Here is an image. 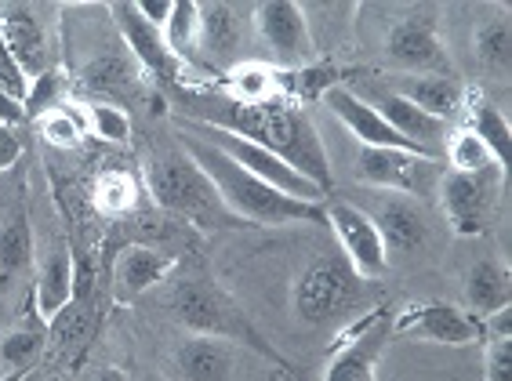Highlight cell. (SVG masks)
<instances>
[{
    "mask_svg": "<svg viewBox=\"0 0 512 381\" xmlns=\"http://www.w3.org/2000/svg\"><path fill=\"white\" fill-rule=\"evenodd\" d=\"M204 124H215L222 131L255 142V146L269 149L273 157H280L284 164H291L302 178H309L324 196H331V160H327L324 138L313 127V120L306 117V109L295 102H233L222 106L215 113H207Z\"/></svg>",
    "mask_w": 512,
    "mask_h": 381,
    "instance_id": "obj_1",
    "label": "cell"
},
{
    "mask_svg": "<svg viewBox=\"0 0 512 381\" xmlns=\"http://www.w3.org/2000/svg\"><path fill=\"white\" fill-rule=\"evenodd\" d=\"M378 294H382L378 280H364L338 247H327L313 254L291 280V313L306 327L345 331L349 323L364 320L371 309L382 305Z\"/></svg>",
    "mask_w": 512,
    "mask_h": 381,
    "instance_id": "obj_2",
    "label": "cell"
},
{
    "mask_svg": "<svg viewBox=\"0 0 512 381\" xmlns=\"http://www.w3.org/2000/svg\"><path fill=\"white\" fill-rule=\"evenodd\" d=\"M175 142L189 153V160L211 178L215 193L222 196V204L247 225H298V222H324L320 204H306L295 196L280 193V189L266 186L262 178H255L251 171L229 160L222 149H215L211 142H204L193 131L178 127Z\"/></svg>",
    "mask_w": 512,
    "mask_h": 381,
    "instance_id": "obj_3",
    "label": "cell"
},
{
    "mask_svg": "<svg viewBox=\"0 0 512 381\" xmlns=\"http://www.w3.org/2000/svg\"><path fill=\"white\" fill-rule=\"evenodd\" d=\"M149 200L168 211L175 218H186L189 225H197L204 233H226V229H251L240 222L222 196L215 193L211 178L200 171L182 146H157L146 160V175H142Z\"/></svg>",
    "mask_w": 512,
    "mask_h": 381,
    "instance_id": "obj_4",
    "label": "cell"
},
{
    "mask_svg": "<svg viewBox=\"0 0 512 381\" xmlns=\"http://www.w3.org/2000/svg\"><path fill=\"white\" fill-rule=\"evenodd\" d=\"M171 313H175V320L182 323L189 334L222 338V342H233L247 352H258V356H266L269 363L291 371V363L266 342V334L258 331L255 323H251V316L233 302V294L222 291L207 273H189L178 280L175 294H171Z\"/></svg>",
    "mask_w": 512,
    "mask_h": 381,
    "instance_id": "obj_5",
    "label": "cell"
},
{
    "mask_svg": "<svg viewBox=\"0 0 512 381\" xmlns=\"http://www.w3.org/2000/svg\"><path fill=\"white\" fill-rule=\"evenodd\" d=\"M182 131H193V135H200L204 142H211L215 149H222L229 160H237L244 171H251L255 178H262L266 186L280 189V193L295 196V200H306V204H320L324 200V193L309 182V178H302L291 164H284L280 157H273L269 149L255 146V142H247V138L233 135V131H222V127L215 124H204V120H193V117H182Z\"/></svg>",
    "mask_w": 512,
    "mask_h": 381,
    "instance_id": "obj_6",
    "label": "cell"
},
{
    "mask_svg": "<svg viewBox=\"0 0 512 381\" xmlns=\"http://www.w3.org/2000/svg\"><path fill=\"white\" fill-rule=\"evenodd\" d=\"M444 171V160L422 157V153H404V149L360 146V157H356V178L364 186L382 189V193L411 196V200L436 196Z\"/></svg>",
    "mask_w": 512,
    "mask_h": 381,
    "instance_id": "obj_7",
    "label": "cell"
},
{
    "mask_svg": "<svg viewBox=\"0 0 512 381\" xmlns=\"http://www.w3.org/2000/svg\"><path fill=\"white\" fill-rule=\"evenodd\" d=\"M393 338V305L382 302L364 320L349 323L331 349L324 381H378V360Z\"/></svg>",
    "mask_w": 512,
    "mask_h": 381,
    "instance_id": "obj_8",
    "label": "cell"
},
{
    "mask_svg": "<svg viewBox=\"0 0 512 381\" xmlns=\"http://www.w3.org/2000/svg\"><path fill=\"white\" fill-rule=\"evenodd\" d=\"M320 211H324V222L335 236V247L345 254V262L364 280H382L389 269V254H385L382 233H378L371 211L349 204V200H338V196H324Z\"/></svg>",
    "mask_w": 512,
    "mask_h": 381,
    "instance_id": "obj_9",
    "label": "cell"
},
{
    "mask_svg": "<svg viewBox=\"0 0 512 381\" xmlns=\"http://www.w3.org/2000/svg\"><path fill=\"white\" fill-rule=\"evenodd\" d=\"M505 182L502 167H487L476 175H462V171H444L440 178V211H444L447 225L458 236H480L494 218V204H498V189Z\"/></svg>",
    "mask_w": 512,
    "mask_h": 381,
    "instance_id": "obj_10",
    "label": "cell"
},
{
    "mask_svg": "<svg viewBox=\"0 0 512 381\" xmlns=\"http://www.w3.org/2000/svg\"><path fill=\"white\" fill-rule=\"evenodd\" d=\"M393 338H411V342L429 345H480L483 327L465 305L454 302H418L393 313Z\"/></svg>",
    "mask_w": 512,
    "mask_h": 381,
    "instance_id": "obj_11",
    "label": "cell"
},
{
    "mask_svg": "<svg viewBox=\"0 0 512 381\" xmlns=\"http://www.w3.org/2000/svg\"><path fill=\"white\" fill-rule=\"evenodd\" d=\"M255 30L266 40L276 69H302L320 59V44L309 26V15L302 4H258Z\"/></svg>",
    "mask_w": 512,
    "mask_h": 381,
    "instance_id": "obj_12",
    "label": "cell"
},
{
    "mask_svg": "<svg viewBox=\"0 0 512 381\" xmlns=\"http://www.w3.org/2000/svg\"><path fill=\"white\" fill-rule=\"evenodd\" d=\"M109 19H113V30H117V37L124 40V48L131 51L135 66H142L149 77H157L160 84H178L182 62L171 55L164 33L142 19V11H138L135 0L109 4Z\"/></svg>",
    "mask_w": 512,
    "mask_h": 381,
    "instance_id": "obj_13",
    "label": "cell"
},
{
    "mask_svg": "<svg viewBox=\"0 0 512 381\" xmlns=\"http://www.w3.org/2000/svg\"><path fill=\"white\" fill-rule=\"evenodd\" d=\"M240 345L207 338V334H182L168 349V381H233Z\"/></svg>",
    "mask_w": 512,
    "mask_h": 381,
    "instance_id": "obj_14",
    "label": "cell"
},
{
    "mask_svg": "<svg viewBox=\"0 0 512 381\" xmlns=\"http://www.w3.org/2000/svg\"><path fill=\"white\" fill-rule=\"evenodd\" d=\"M385 59L404 73H444L447 77V51L429 15H407L396 22L385 33Z\"/></svg>",
    "mask_w": 512,
    "mask_h": 381,
    "instance_id": "obj_15",
    "label": "cell"
},
{
    "mask_svg": "<svg viewBox=\"0 0 512 381\" xmlns=\"http://www.w3.org/2000/svg\"><path fill=\"white\" fill-rule=\"evenodd\" d=\"M371 218H375L378 233H382L389 262H393V258H414V254H422L425 247H429V240H433L429 218H425L422 204L411 200V196L382 193Z\"/></svg>",
    "mask_w": 512,
    "mask_h": 381,
    "instance_id": "obj_16",
    "label": "cell"
},
{
    "mask_svg": "<svg viewBox=\"0 0 512 381\" xmlns=\"http://www.w3.org/2000/svg\"><path fill=\"white\" fill-rule=\"evenodd\" d=\"M0 48L19 62V69L30 80L44 77L51 66V40L44 22L26 4H0Z\"/></svg>",
    "mask_w": 512,
    "mask_h": 381,
    "instance_id": "obj_17",
    "label": "cell"
},
{
    "mask_svg": "<svg viewBox=\"0 0 512 381\" xmlns=\"http://www.w3.org/2000/svg\"><path fill=\"white\" fill-rule=\"evenodd\" d=\"M171 273H175V258L171 254L131 240L113 258V302L117 305L138 302L146 291L164 284Z\"/></svg>",
    "mask_w": 512,
    "mask_h": 381,
    "instance_id": "obj_18",
    "label": "cell"
},
{
    "mask_svg": "<svg viewBox=\"0 0 512 381\" xmlns=\"http://www.w3.org/2000/svg\"><path fill=\"white\" fill-rule=\"evenodd\" d=\"M73 273H77V251L69 244V236L59 233L33 273V309L44 323H51L66 309L73 294Z\"/></svg>",
    "mask_w": 512,
    "mask_h": 381,
    "instance_id": "obj_19",
    "label": "cell"
},
{
    "mask_svg": "<svg viewBox=\"0 0 512 381\" xmlns=\"http://www.w3.org/2000/svg\"><path fill=\"white\" fill-rule=\"evenodd\" d=\"M324 106L342 120V127H349L356 138H360V146H371V149H404V153H418V149L407 142L404 135H396L393 127L385 124L382 113L371 106V98L356 95L349 88H331L324 95ZM425 157V153H422Z\"/></svg>",
    "mask_w": 512,
    "mask_h": 381,
    "instance_id": "obj_20",
    "label": "cell"
},
{
    "mask_svg": "<svg viewBox=\"0 0 512 381\" xmlns=\"http://www.w3.org/2000/svg\"><path fill=\"white\" fill-rule=\"evenodd\" d=\"M371 106H375L378 113H382L385 124L393 127L396 135H404L418 153H425V157H433V160H444V146H447V138H451V124L422 113V109L411 106V102L400 98L396 91H382Z\"/></svg>",
    "mask_w": 512,
    "mask_h": 381,
    "instance_id": "obj_21",
    "label": "cell"
},
{
    "mask_svg": "<svg viewBox=\"0 0 512 381\" xmlns=\"http://www.w3.org/2000/svg\"><path fill=\"white\" fill-rule=\"evenodd\" d=\"M396 95L407 98L411 106H418L429 117L451 124L458 113H465L469 91L458 80L444 77V73H404V77L396 80Z\"/></svg>",
    "mask_w": 512,
    "mask_h": 381,
    "instance_id": "obj_22",
    "label": "cell"
},
{
    "mask_svg": "<svg viewBox=\"0 0 512 381\" xmlns=\"http://www.w3.org/2000/svg\"><path fill=\"white\" fill-rule=\"evenodd\" d=\"M465 309L483 320V316L498 313L512 302V273L509 265L498 262V258H476L465 273Z\"/></svg>",
    "mask_w": 512,
    "mask_h": 381,
    "instance_id": "obj_23",
    "label": "cell"
},
{
    "mask_svg": "<svg viewBox=\"0 0 512 381\" xmlns=\"http://www.w3.org/2000/svg\"><path fill=\"white\" fill-rule=\"evenodd\" d=\"M30 265H33L30 211L19 200V204L11 207V215L0 222V298L30 273Z\"/></svg>",
    "mask_w": 512,
    "mask_h": 381,
    "instance_id": "obj_24",
    "label": "cell"
},
{
    "mask_svg": "<svg viewBox=\"0 0 512 381\" xmlns=\"http://www.w3.org/2000/svg\"><path fill=\"white\" fill-rule=\"evenodd\" d=\"M240 48V15L229 4H200V51L218 66H229V59Z\"/></svg>",
    "mask_w": 512,
    "mask_h": 381,
    "instance_id": "obj_25",
    "label": "cell"
},
{
    "mask_svg": "<svg viewBox=\"0 0 512 381\" xmlns=\"http://www.w3.org/2000/svg\"><path fill=\"white\" fill-rule=\"evenodd\" d=\"M465 113H469V131H473L483 146H487V153L494 157V164L509 175L512 131H509V120H505V113L494 106V102H487V98H480V95L465 98Z\"/></svg>",
    "mask_w": 512,
    "mask_h": 381,
    "instance_id": "obj_26",
    "label": "cell"
},
{
    "mask_svg": "<svg viewBox=\"0 0 512 381\" xmlns=\"http://www.w3.org/2000/svg\"><path fill=\"white\" fill-rule=\"evenodd\" d=\"M91 200H95L102 215H131V211L146 204L149 193L142 186V178H135L131 171H106L91 189Z\"/></svg>",
    "mask_w": 512,
    "mask_h": 381,
    "instance_id": "obj_27",
    "label": "cell"
},
{
    "mask_svg": "<svg viewBox=\"0 0 512 381\" xmlns=\"http://www.w3.org/2000/svg\"><path fill=\"white\" fill-rule=\"evenodd\" d=\"M48 349V323L33 316L30 323H19V327H11L4 338H0V360L8 363L11 371H30L33 363L44 356Z\"/></svg>",
    "mask_w": 512,
    "mask_h": 381,
    "instance_id": "obj_28",
    "label": "cell"
},
{
    "mask_svg": "<svg viewBox=\"0 0 512 381\" xmlns=\"http://www.w3.org/2000/svg\"><path fill=\"white\" fill-rule=\"evenodd\" d=\"M160 33H164L171 55H175L178 62H193V55L200 51V4H193V0H175L168 26Z\"/></svg>",
    "mask_w": 512,
    "mask_h": 381,
    "instance_id": "obj_29",
    "label": "cell"
},
{
    "mask_svg": "<svg viewBox=\"0 0 512 381\" xmlns=\"http://www.w3.org/2000/svg\"><path fill=\"white\" fill-rule=\"evenodd\" d=\"M512 55V26H509V11H498L476 30V59L487 69H509Z\"/></svg>",
    "mask_w": 512,
    "mask_h": 381,
    "instance_id": "obj_30",
    "label": "cell"
},
{
    "mask_svg": "<svg viewBox=\"0 0 512 381\" xmlns=\"http://www.w3.org/2000/svg\"><path fill=\"white\" fill-rule=\"evenodd\" d=\"M444 157H447V164H451V171H462V175H476V171L498 167L491 153H487V146H483L469 127L451 131V138H447V146H444Z\"/></svg>",
    "mask_w": 512,
    "mask_h": 381,
    "instance_id": "obj_31",
    "label": "cell"
},
{
    "mask_svg": "<svg viewBox=\"0 0 512 381\" xmlns=\"http://www.w3.org/2000/svg\"><path fill=\"white\" fill-rule=\"evenodd\" d=\"M88 117L91 131L102 138V142H128L131 138V117L128 109L117 106V102H88Z\"/></svg>",
    "mask_w": 512,
    "mask_h": 381,
    "instance_id": "obj_32",
    "label": "cell"
},
{
    "mask_svg": "<svg viewBox=\"0 0 512 381\" xmlns=\"http://www.w3.org/2000/svg\"><path fill=\"white\" fill-rule=\"evenodd\" d=\"M40 120V135L48 138L51 146H77L80 142V131H84V120H80V113H73V109L62 102L59 109H51V113H44Z\"/></svg>",
    "mask_w": 512,
    "mask_h": 381,
    "instance_id": "obj_33",
    "label": "cell"
},
{
    "mask_svg": "<svg viewBox=\"0 0 512 381\" xmlns=\"http://www.w3.org/2000/svg\"><path fill=\"white\" fill-rule=\"evenodd\" d=\"M62 106V73L59 69H48L44 77L30 80V98H26V120H37L51 109Z\"/></svg>",
    "mask_w": 512,
    "mask_h": 381,
    "instance_id": "obj_34",
    "label": "cell"
},
{
    "mask_svg": "<svg viewBox=\"0 0 512 381\" xmlns=\"http://www.w3.org/2000/svg\"><path fill=\"white\" fill-rule=\"evenodd\" d=\"M512 367V338H487L483 352V378L487 381H509Z\"/></svg>",
    "mask_w": 512,
    "mask_h": 381,
    "instance_id": "obj_35",
    "label": "cell"
},
{
    "mask_svg": "<svg viewBox=\"0 0 512 381\" xmlns=\"http://www.w3.org/2000/svg\"><path fill=\"white\" fill-rule=\"evenodd\" d=\"M0 95L15 98L22 106H26V98H30V77L22 73L19 62L11 59L4 48H0Z\"/></svg>",
    "mask_w": 512,
    "mask_h": 381,
    "instance_id": "obj_36",
    "label": "cell"
},
{
    "mask_svg": "<svg viewBox=\"0 0 512 381\" xmlns=\"http://www.w3.org/2000/svg\"><path fill=\"white\" fill-rule=\"evenodd\" d=\"M19 157H22V142L15 135V127L0 124V175L19 164Z\"/></svg>",
    "mask_w": 512,
    "mask_h": 381,
    "instance_id": "obj_37",
    "label": "cell"
},
{
    "mask_svg": "<svg viewBox=\"0 0 512 381\" xmlns=\"http://www.w3.org/2000/svg\"><path fill=\"white\" fill-rule=\"evenodd\" d=\"M138 11H142V19L149 22V26H157V30H164L171 19V8H175V0H135Z\"/></svg>",
    "mask_w": 512,
    "mask_h": 381,
    "instance_id": "obj_38",
    "label": "cell"
},
{
    "mask_svg": "<svg viewBox=\"0 0 512 381\" xmlns=\"http://www.w3.org/2000/svg\"><path fill=\"white\" fill-rule=\"evenodd\" d=\"M80 381H135V378L128 371H120V367H109V363H91V367H84Z\"/></svg>",
    "mask_w": 512,
    "mask_h": 381,
    "instance_id": "obj_39",
    "label": "cell"
},
{
    "mask_svg": "<svg viewBox=\"0 0 512 381\" xmlns=\"http://www.w3.org/2000/svg\"><path fill=\"white\" fill-rule=\"evenodd\" d=\"M19 120H26V109H22V102H15V98L0 95V124L15 127Z\"/></svg>",
    "mask_w": 512,
    "mask_h": 381,
    "instance_id": "obj_40",
    "label": "cell"
},
{
    "mask_svg": "<svg viewBox=\"0 0 512 381\" xmlns=\"http://www.w3.org/2000/svg\"><path fill=\"white\" fill-rule=\"evenodd\" d=\"M0 381H26V374H22V371H11V374H4Z\"/></svg>",
    "mask_w": 512,
    "mask_h": 381,
    "instance_id": "obj_41",
    "label": "cell"
},
{
    "mask_svg": "<svg viewBox=\"0 0 512 381\" xmlns=\"http://www.w3.org/2000/svg\"><path fill=\"white\" fill-rule=\"evenodd\" d=\"M146 381H168L164 374H146Z\"/></svg>",
    "mask_w": 512,
    "mask_h": 381,
    "instance_id": "obj_42",
    "label": "cell"
}]
</instances>
